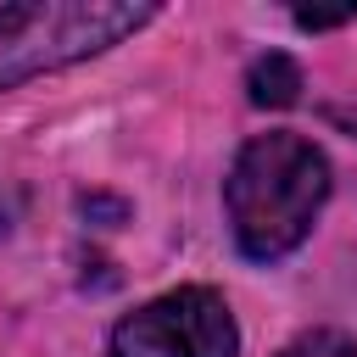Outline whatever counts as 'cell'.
Returning a JSON list of instances; mask_svg holds the SVG:
<instances>
[{
  "instance_id": "4",
  "label": "cell",
  "mask_w": 357,
  "mask_h": 357,
  "mask_svg": "<svg viewBox=\"0 0 357 357\" xmlns=\"http://www.w3.org/2000/svg\"><path fill=\"white\" fill-rule=\"evenodd\" d=\"M245 95H251V106H268V112L296 106V95H301V67H296L284 50H268V56L251 61V73H245Z\"/></svg>"
},
{
  "instance_id": "5",
  "label": "cell",
  "mask_w": 357,
  "mask_h": 357,
  "mask_svg": "<svg viewBox=\"0 0 357 357\" xmlns=\"http://www.w3.org/2000/svg\"><path fill=\"white\" fill-rule=\"evenodd\" d=\"M279 357H357V340H351L346 329H307V335H296Z\"/></svg>"
},
{
  "instance_id": "1",
  "label": "cell",
  "mask_w": 357,
  "mask_h": 357,
  "mask_svg": "<svg viewBox=\"0 0 357 357\" xmlns=\"http://www.w3.org/2000/svg\"><path fill=\"white\" fill-rule=\"evenodd\" d=\"M324 195H329V162L301 134H257L251 145H240L223 178L229 229L251 262H279L284 251H296Z\"/></svg>"
},
{
  "instance_id": "6",
  "label": "cell",
  "mask_w": 357,
  "mask_h": 357,
  "mask_svg": "<svg viewBox=\"0 0 357 357\" xmlns=\"http://www.w3.org/2000/svg\"><path fill=\"white\" fill-rule=\"evenodd\" d=\"M351 17H357V6H340V11H296V28L318 33V28H340V22H351Z\"/></svg>"
},
{
  "instance_id": "3",
  "label": "cell",
  "mask_w": 357,
  "mask_h": 357,
  "mask_svg": "<svg viewBox=\"0 0 357 357\" xmlns=\"http://www.w3.org/2000/svg\"><path fill=\"white\" fill-rule=\"evenodd\" d=\"M112 357H240L234 312L218 290L184 284L112 329Z\"/></svg>"
},
{
  "instance_id": "2",
  "label": "cell",
  "mask_w": 357,
  "mask_h": 357,
  "mask_svg": "<svg viewBox=\"0 0 357 357\" xmlns=\"http://www.w3.org/2000/svg\"><path fill=\"white\" fill-rule=\"evenodd\" d=\"M156 17L145 0H22L0 6V89L89 61Z\"/></svg>"
},
{
  "instance_id": "7",
  "label": "cell",
  "mask_w": 357,
  "mask_h": 357,
  "mask_svg": "<svg viewBox=\"0 0 357 357\" xmlns=\"http://www.w3.org/2000/svg\"><path fill=\"white\" fill-rule=\"evenodd\" d=\"M335 123H351L357 128V112H335Z\"/></svg>"
}]
</instances>
